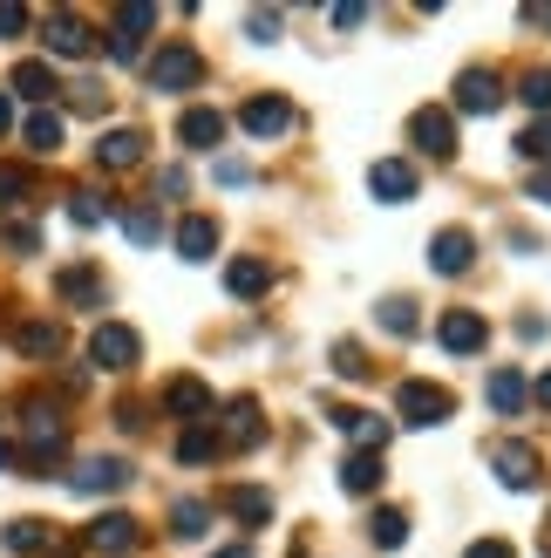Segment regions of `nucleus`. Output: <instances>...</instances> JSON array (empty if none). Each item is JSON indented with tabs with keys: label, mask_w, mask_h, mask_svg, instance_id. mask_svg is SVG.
Segmentation results:
<instances>
[{
	"label": "nucleus",
	"mask_w": 551,
	"mask_h": 558,
	"mask_svg": "<svg viewBox=\"0 0 551 558\" xmlns=\"http://www.w3.org/2000/svg\"><path fill=\"white\" fill-rule=\"evenodd\" d=\"M62 450H69L62 409H54V402H27V409H21V463L48 470V463H62Z\"/></svg>",
	"instance_id": "f257e3e1"
},
{
	"label": "nucleus",
	"mask_w": 551,
	"mask_h": 558,
	"mask_svg": "<svg viewBox=\"0 0 551 558\" xmlns=\"http://www.w3.org/2000/svg\"><path fill=\"white\" fill-rule=\"evenodd\" d=\"M395 415L402 423H416V429H436V423H450L456 415V396L443 381H402L395 388Z\"/></svg>",
	"instance_id": "f03ea898"
},
{
	"label": "nucleus",
	"mask_w": 551,
	"mask_h": 558,
	"mask_svg": "<svg viewBox=\"0 0 551 558\" xmlns=\"http://www.w3.org/2000/svg\"><path fill=\"white\" fill-rule=\"evenodd\" d=\"M89 361L96 368H136V361H144V341H136V327H123V320H102L96 333H89Z\"/></svg>",
	"instance_id": "7ed1b4c3"
},
{
	"label": "nucleus",
	"mask_w": 551,
	"mask_h": 558,
	"mask_svg": "<svg viewBox=\"0 0 551 558\" xmlns=\"http://www.w3.org/2000/svg\"><path fill=\"white\" fill-rule=\"evenodd\" d=\"M490 470H498V484H504V490H538V484H544L538 450H531V442H517V436L490 450Z\"/></svg>",
	"instance_id": "20e7f679"
},
{
	"label": "nucleus",
	"mask_w": 551,
	"mask_h": 558,
	"mask_svg": "<svg viewBox=\"0 0 551 558\" xmlns=\"http://www.w3.org/2000/svg\"><path fill=\"white\" fill-rule=\"evenodd\" d=\"M198 75H205V62H198V48H184V41H171V48H157L150 54V89H198Z\"/></svg>",
	"instance_id": "39448f33"
},
{
	"label": "nucleus",
	"mask_w": 551,
	"mask_h": 558,
	"mask_svg": "<svg viewBox=\"0 0 551 558\" xmlns=\"http://www.w3.org/2000/svg\"><path fill=\"white\" fill-rule=\"evenodd\" d=\"M136 545H144V524H136L130 511H102V518L89 524V551H96V558H130Z\"/></svg>",
	"instance_id": "423d86ee"
},
{
	"label": "nucleus",
	"mask_w": 551,
	"mask_h": 558,
	"mask_svg": "<svg viewBox=\"0 0 551 558\" xmlns=\"http://www.w3.org/2000/svg\"><path fill=\"white\" fill-rule=\"evenodd\" d=\"M368 191H375L381 205H408V198L423 191V171H416L408 157H381L375 171H368Z\"/></svg>",
	"instance_id": "0eeeda50"
},
{
	"label": "nucleus",
	"mask_w": 551,
	"mask_h": 558,
	"mask_svg": "<svg viewBox=\"0 0 551 558\" xmlns=\"http://www.w3.org/2000/svg\"><path fill=\"white\" fill-rule=\"evenodd\" d=\"M0 545H8V551H21V558H54V551H69V538L54 532L48 518H14L8 532H0Z\"/></svg>",
	"instance_id": "6e6552de"
},
{
	"label": "nucleus",
	"mask_w": 551,
	"mask_h": 558,
	"mask_svg": "<svg viewBox=\"0 0 551 558\" xmlns=\"http://www.w3.org/2000/svg\"><path fill=\"white\" fill-rule=\"evenodd\" d=\"M136 477V470L123 463V457H82L75 470H69V484L82 490V497H109V490H123Z\"/></svg>",
	"instance_id": "1a4fd4ad"
},
{
	"label": "nucleus",
	"mask_w": 551,
	"mask_h": 558,
	"mask_svg": "<svg viewBox=\"0 0 551 558\" xmlns=\"http://www.w3.org/2000/svg\"><path fill=\"white\" fill-rule=\"evenodd\" d=\"M429 266L443 272V279H456V272H470V266H477V239L463 232V226H443V232L429 239Z\"/></svg>",
	"instance_id": "9d476101"
},
{
	"label": "nucleus",
	"mask_w": 551,
	"mask_h": 558,
	"mask_svg": "<svg viewBox=\"0 0 551 558\" xmlns=\"http://www.w3.org/2000/svg\"><path fill=\"white\" fill-rule=\"evenodd\" d=\"M238 130L245 136H286L293 130V102L286 96H253V102L238 109Z\"/></svg>",
	"instance_id": "9b49d317"
},
{
	"label": "nucleus",
	"mask_w": 551,
	"mask_h": 558,
	"mask_svg": "<svg viewBox=\"0 0 551 558\" xmlns=\"http://www.w3.org/2000/svg\"><path fill=\"white\" fill-rule=\"evenodd\" d=\"M218 436H225L232 450H259V442H266V415H259V402H253V396H232V402H225V429H218Z\"/></svg>",
	"instance_id": "f8f14e48"
},
{
	"label": "nucleus",
	"mask_w": 551,
	"mask_h": 558,
	"mask_svg": "<svg viewBox=\"0 0 551 558\" xmlns=\"http://www.w3.org/2000/svg\"><path fill=\"white\" fill-rule=\"evenodd\" d=\"M498 102H504V82L490 69H463L456 75V109H463V117H490Z\"/></svg>",
	"instance_id": "ddd939ff"
},
{
	"label": "nucleus",
	"mask_w": 551,
	"mask_h": 558,
	"mask_svg": "<svg viewBox=\"0 0 551 558\" xmlns=\"http://www.w3.org/2000/svg\"><path fill=\"white\" fill-rule=\"evenodd\" d=\"M408 136H416L429 157H456V117L450 109H416V117H408Z\"/></svg>",
	"instance_id": "4468645a"
},
{
	"label": "nucleus",
	"mask_w": 551,
	"mask_h": 558,
	"mask_svg": "<svg viewBox=\"0 0 551 558\" xmlns=\"http://www.w3.org/2000/svg\"><path fill=\"white\" fill-rule=\"evenodd\" d=\"M436 341H443L450 354H477L490 341V327H483V314H470V306H450L443 327H436Z\"/></svg>",
	"instance_id": "2eb2a0df"
},
{
	"label": "nucleus",
	"mask_w": 551,
	"mask_h": 558,
	"mask_svg": "<svg viewBox=\"0 0 551 558\" xmlns=\"http://www.w3.org/2000/svg\"><path fill=\"white\" fill-rule=\"evenodd\" d=\"M41 41H48V54H69V62H82V54L96 48V35H89V21H82V14H48Z\"/></svg>",
	"instance_id": "dca6fc26"
},
{
	"label": "nucleus",
	"mask_w": 551,
	"mask_h": 558,
	"mask_svg": "<svg viewBox=\"0 0 551 558\" xmlns=\"http://www.w3.org/2000/svg\"><path fill=\"white\" fill-rule=\"evenodd\" d=\"M163 409H171L177 423L191 429V423H205V415H211V388H205L198 375H177L171 388H163Z\"/></svg>",
	"instance_id": "f3484780"
},
{
	"label": "nucleus",
	"mask_w": 551,
	"mask_h": 558,
	"mask_svg": "<svg viewBox=\"0 0 551 558\" xmlns=\"http://www.w3.org/2000/svg\"><path fill=\"white\" fill-rule=\"evenodd\" d=\"M144 130H109L102 136V144H96V163H102V171H136V163H144Z\"/></svg>",
	"instance_id": "a211bd4d"
},
{
	"label": "nucleus",
	"mask_w": 551,
	"mask_h": 558,
	"mask_svg": "<svg viewBox=\"0 0 551 558\" xmlns=\"http://www.w3.org/2000/svg\"><path fill=\"white\" fill-rule=\"evenodd\" d=\"M177 259H211L218 253V218H205V211H191V218H177Z\"/></svg>",
	"instance_id": "6ab92c4d"
},
{
	"label": "nucleus",
	"mask_w": 551,
	"mask_h": 558,
	"mask_svg": "<svg viewBox=\"0 0 551 558\" xmlns=\"http://www.w3.org/2000/svg\"><path fill=\"white\" fill-rule=\"evenodd\" d=\"M8 333H14V348L27 361H54V354H62V327H54V320H14Z\"/></svg>",
	"instance_id": "aec40b11"
},
{
	"label": "nucleus",
	"mask_w": 551,
	"mask_h": 558,
	"mask_svg": "<svg viewBox=\"0 0 551 558\" xmlns=\"http://www.w3.org/2000/svg\"><path fill=\"white\" fill-rule=\"evenodd\" d=\"M334 423H341L354 442H362L368 457L381 450V442H389V415H375V409H334Z\"/></svg>",
	"instance_id": "412c9836"
},
{
	"label": "nucleus",
	"mask_w": 551,
	"mask_h": 558,
	"mask_svg": "<svg viewBox=\"0 0 551 558\" xmlns=\"http://www.w3.org/2000/svg\"><path fill=\"white\" fill-rule=\"evenodd\" d=\"M381 477H389V470H381V457H368V450H354V457L341 463V490H347V497H375Z\"/></svg>",
	"instance_id": "4be33fe9"
},
{
	"label": "nucleus",
	"mask_w": 551,
	"mask_h": 558,
	"mask_svg": "<svg viewBox=\"0 0 551 558\" xmlns=\"http://www.w3.org/2000/svg\"><path fill=\"white\" fill-rule=\"evenodd\" d=\"M177 136L191 150H218V136H225V117H218V109H184L177 117Z\"/></svg>",
	"instance_id": "5701e85b"
},
{
	"label": "nucleus",
	"mask_w": 551,
	"mask_h": 558,
	"mask_svg": "<svg viewBox=\"0 0 551 558\" xmlns=\"http://www.w3.org/2000/svg\"><path fill=\"white\" fill-rule=\"evenodd\" d=\"M266 287H272V266H266V259H232V266H225V293H232V300H259Z\"/></svg>",
	"instance_id": "b1692460"
},
{
	"label": "nucleus",
	"mask_w": 551,
	"mask_h": 558,
	"mask_svg": "<svg viewBox=\"0 0 551 558\" xmlns=\"http://www.w3.org/2000/svg\"><path fill=\"white\" fill-rule=\"evenodd\" d=\"M525 402H531V381L517 375V368L490 375V409H498V415H525Z\"/></svg>",
	"instance_id": "393cba45"
},
{
	"label": "nucleus",
	"mask_w": 551,
	"mask_h": 558,
	"mask_svg": "<svg viewBox=\"0 0 551 558\" xmlns=\"http://www.w3.org/2000/svg\"><path fill=\"white\" fill-rule=\"evenodd\" d=\"M21 144L27 150H62V117H54V109H27V123H21Z\"/></svg>",
	"instance_id": "a878e982"
},
{
	"label": "nucleus",
	"mask_w": 551,
	"mask_h": 558,
	"mask_svg": "<svg viewBox=\"0 0 551 558\" xmlns=\"http://www.w3.org/2000/svg\"><path fill=\"white\" fill-rule=\"evenodd\" d=\"M14 96H27L35 109H48V96H54V69H48V62H14Z\"/></svg>",
	"instance_id": "bb28decb"
},
{
	"label": "nucleus",
	"mask_w": 551,
	"mask_h": 558,
	"mask_svg": "<svg viewBox=\"0 0 551 558\" xmlns=\"http://www.w3.org/2000/svg\"><path fill=\"white\" fill-rule=\"evenodd\" d=\"M218 450H225V436H218L211 423H191V429L177 436V463H211Z\"/></svg>",
	"instance_id": "cd10ccee"
},
{
	"label": "nucleus",
	"mask_w": 551,
	"mask_h": 558,
	"mask_svg": "<svg viewBox=\"0 0 551 558\" xmlns=\"http://www.w3.org/2000/svg\"><path fill=\"white\" fill-rule=\"evenodd\" d=\"M368 538H375V551H402V545H408V518H402L395 505H381V511L368 518Z\"/></svg>",
	"instance_id": "c85d7f7f"
},
{
	"label": "nucleus",
	"mask_w": 551,
	"mask_h": 558,
	"mask_svg": "<svg viewBox=\"0 0 551 558\" xmlns=\"http://www.w3.org/2000/svg\"><path fill=\"white\" fill-rule=\"evenodd\" d=\"M205 524H211V505H198V497L171 505V538H205Z\"/></svg>",
	"instance_id": "c756f323"
},
{
	"label": "nucleus",
	"mask_w": 551,
	"mask_h": 558,
	"mask_svg": "<svg viewBox=\"0 0 551 558\" xmlns=\"http://www.w3.org/2000/svg\"><path fill=\"white\" fill-rule=\"evenodd\" d=\"M150 27H157V8H150V0H123V8H117V35H130V41H144Z\"/></svg>",
	"instance_id": "7c9ffc66"
},
{
	"label": "nucleus",
	"mask_w": 551,
	"mask_h": 558,
	"mask_svg": "<svg viewBox=\"0 0 551 558\" xmlns=\"http://www.w3.org/2000/svg\"><path fill=\"white\" fill-rule=\"evenodd\" d=\"M375 320L389 327V333H416V300H402V293H389L375 306Z\"/></svg>",
	"instance_id": "2f4dec72"
},
{
	"label": "nucleus",
	"mask_w": 551,
	"mask_h": 558,
	"mask_svg": "<svg viewBox=\"0 0 551 558\" xmlns=\"http://www.w3.org/2000/svg\"><path fill=\"white\" fill-rule=\"evenodd\" d=\"M123 232H130L136 245H157V239H163V218H157L150 205H136V211H123Z\"/></svg>",
	"instance_id": "473e14b6"
},
{
	"label": "nucleus",
	"mask_w": 551,
	"mask_h": 558,
	"mask_svg": "<svg viewBox=\"0 0 551 558\" xmlns=\"http://www.w3.org/2000/svg\"><path fill=\"white\" fill-rule=\"evenodd\" d=\"M62 300L96 306V300H102V279H96V272H82V266H75V272H62Z\"/></svg>",
	"instance_id": "72a5a7b5"
},
{
	"label": "nucleus",
	"mask_w": 551,
	"mask_h": 558,
	"mask_svg": "<svg viewBox=\"0 0 551 558\" xmlns=\"http://www.w3.org/2000/svg\"><path fill=\"white\" fill-rule=\"evenodd\" d=\"M232 518L238 524H266L272 518V497L266 490H232Z\"/></svg>",
	"instance_id": "f704fd0d"
},
{
	"label": "nucleus",
	"mask_w": 551,
	"mask_h": 558,
	"mask_svg": "<svg viewBox=\"0 0 551 558\" xmlns=\"http://www.w3.org/2000/svg\"><path fill=\"white\" fill-rule=\"evenodd\" d=\"M517 96H525V109H531V117H551V69H531Z\"/></svg>",
	"instance_id": "c9c22d12"
},
{
	"label": "nucleus",
	"mask_w": 551,
	"mask_h": 558,
	"mask_svg": "<svg viewBox=\"0 0 551 558\" xmlns=\"http://www.w3.org/2000/svg\"><path fill=\"white\" fill-rule=\"evenodd\" d=\"M69 218H75V226H102L109 198H96V191H69Z\"/></svg>",
	"instance_id": "e433bc0d"
},
{
	"label": "nucleus",
	"mask_w": 551,
	"mask_h": 558,
	"mask_svg": "<svg viewBox=\"0 0 551 558\" xmlns=\"http://www.w3.org/2000/svg\"><path fill=\"white\" fill-rule=\"evenodd\" d=\"M517 150H525L531 163H551V117H538L525 136H517Z\"/></svg>",
	"instance_id": "4c0bfd02"
},
{
	"label": "nucleus",
	"mask_w": 551,
	"mask_h": 558,
	"mask_svg": "<svg viewBox=\"0 0 551 558\" xmlns=\"http://www.w3.org/2000/svg\"><path fill=\"white\" fill-rule=\"evenodd\" d=\"M334 375H347V381H362V375H368V354L354 348V341H334Z\"/></svg>",
	"instance_id": "58836bf2"
},
{
	"label": "nucleus",
	"mask_w": 551,
	"mask_h": 558,
	"mask_svg": "<svg viewBox=\"0 0 551 558\" xmlns=\"http://www.w3.org/2000/svg\"><path fill=\"white\" fill-rule=\"evenodd\" d=\"M27 198V171H14V163H0V211Z\"/></svg>",
	"instance_id": "ea45409f"
},
{
	"label": "nucleus",
	"mask_w": 551,
	"mask_h": 558,
	"mask_svg": "<svg viewBox=\"0 0 551 558\" xmlns=\"http://www.w3.org/2000/svg\"><path fill=\"white\" fill-rule=\"evenodd\" d=\"M245 35H253V41H272V35H280V8H259V14H245Z\"/></svg>",
	"instance_id": "a19ab883"
},
{
	"label": "nucleus",
	"mask_w": 551,
	"mask_h": 558,
	"mask_svg": "<svg viewBox=\"0 0 551 558\" xmlns=\"http://www.w3.org/2000/svg\"><path fill=\"white\" fill-rule=\"evenodd\" d=\"M109 62H144V41H130V35H117V27H109Z\"/></svg>",
	"instance_id": "79ce46f5"
},
{
	"label": "nucleus",
	"mask_w": 551,
	"mask_h": 558,
	"mask_svg": "<svg viewBox=\"0 0 551 558\" xmlns=\"http://www.w3.org/2000/svg\"><path fill=\"white\" fill-rule=\"evenodd\" d=\"M75 109H82V117H102V109H109V96L96 89V82H82V89H75Z\"/></svg>",
	"instance_id": "37998d69"
},
{
	"label": "nucleus",
	"mask_w": 551,
	"mask_h": 558,
	"mask_svg": "<svg viewBox=\"0 0 551 558\" xmlns=\"http://www.w3.org/2000/svg\"><path fill=\"white\" fill-rule=\"evenodd\" d=\"M21 27H27V8L21 0H0V35H21Z\"/></svg>",
	"instance_id": "c03bdc74"
},
{
	"label": "nucleus",
	"mask_w": 551,
	"mask_h": 558,
	"mask_svg": "<svg viewBox=\"0 0 551 558\" xmlns=\"http://www.w3.org/2000/svg\"><path fill=\"white\" fill-rule=\"evenodd\" d=\"M463 558H517V551H511L504 538H477V545H470V551H463Z\"/></svg>",
	"instance_id": "a18cd8bd"
},
{
	"label": "nucleus",
	"mask_w": 551,
	"mask_h": 558,
	"mask_svg": "<svg viewBox=\"0 0 551 558\" xmlns=\"http://www.w3.org/2000/svg\"><path fill=\"white\" fill-rule=\"evenodd\" d=\"M368 21V8H354V0H341V8H334V27H362Z\"/></svg>",
	"instance_id": "49530a36"
},
{
	"label": "nucleus",
	"mask_w": 551,
	"mask_h": 558,
	"mask_svg": "<svg viewBox=\"0 0 551 558\" xmlns=\"http://www.w3.org/2000/svg\"><path fill=\"white\" fill-rule=\"evenodd\" d=\"M531 402H538V409H551V368H544V375L531 381Z\"/></svg>",
	"instance_id": "de8ad7c7"
},
{
	"label": "nucleus",
	"mask_w": 551,
	"mask_h": 558,
	"mask_svg": "<svg viewBox=\"0 0 551 558\" xmlns=\"http://www.w3.org/2000/svg\"><path fill=\"white\" fill-rule=\"evenodd\" d=\"M525 21H531V27H551V0H538V8H525Z\"/></svg>",
	"instance_id": "09e8293b"
},
{
	"label": "nucleus",
	"mask_w": 551,
	"mask_h": 558,
	"mask_svg": "<svg viewBox=\"0 0 551 558\" xmlns=\"http://www.w3.org/2000/svg\"><path fill=\"white\" fill-rule=\"evenodd\" d=\"M531 198H538V205H551V171H544V178H531Z\"/></svg>",
	"instance_id": "8fccbe9b"
},
{
	"label": "nucleus",
	"mask_w": 551,
	"mask_h": 558,
	"mask_svg": "<svg viewBox=\"0 0 551 558\" xmlns=\"http://www.w3.org/2000/svg\"><path fill=\"white\" fill-rule=\"evenodd\" d=\"M8 130H14V102H8V96H0V136H8Z\"/></svg>",
	"instance_id": "3c124183"
},
{
	"label": "nucleus",
	"mask_w": 551,
	"mask_h": 558,
	"mask_svg": "<svg viewBox=\"0 0 551 558\" xmlns=\"http://www.w3.org/2000/svg\"><path fill=\"white\" fill-rule=\"evenodd\" d=\"M211 558H253V545H232V551H211Z\"/></svg>",
	"instance_id": "603ef678"
},
{
	"label": "nucleus",
	"mask_w": 551,
	"mask_h": 558,
	"mask_svg": "<svg viewBox=\"0 0 551 558\" xmlns=\"http://www.w3.org/2000/svg\"><path fill=\"white\" fill-rule=\"evenodd\" d=\"M8 463H14V442H8V436H0V470H8Z\"/></svg>",
	"instance_id": "864d4df0"
}]
</instances>
